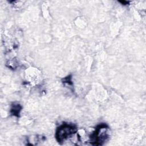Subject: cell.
Instances as JSON below:
<instances>
[{
  "mask_svg": "<svg viewBox=\"0 0 146 146\" xmlns=\"http://www.w3.org/2000/svg\"><path fill=\"white\" fill-rule=\"evenodd\" d=\"M109 127L106 124L98 125L94 132L90 136V142L92 145H102L109 138Z\"/></svg>",
  "mask_w": 146,
  "mask_h": 146,
  "instance_id": "cell-1",
  "label": "cell"
},
{
  "mask_svg": "<svg viewBox=\"0 0 146 146\" xmlns=\"http://www.w3.org/2000/svg\"><path fill=\"white\" fill-rule=\"evenodd\" d=\"M76 132L77 128L74 125L64 123L57 128L55 137L59 144H62Z\"/></svg>",
  "mask_w": 146,
  "mask_h": 146,
  "instance_id": "cell-2",
  "label": "cell"
},
{
  "mask_svg": "<svg viewBox=\"0 0 146 146\" xmlns=\"http://www.w3.org/2000/svg\"><path fill=\"white\" fill-rule=\"evenodd\" d=\"M21 109H22V106L19 104L14 103L11 105L10 112L12 115L15 116L17 117H19Z\"/></svg>",
  "mask_w": 146,
  "mask_h": 146,
  "instance_id": "cell-3",
  "label": "cell"
},
{
  "mask_svg": "<svg viewBox=\"0 0 146 146\" xmlns=\"http://www.w3.org/2000/svg\"><path fill=\"white\" fill-rule=\"evenodd\" d=\"M63 83H68V84H72V81H71V75H69L67 77H66L64 79H63Z\"/></svg>",
  "mask_w": 146,
  "mask_h": 146,
  "instance_id": "cell-4",
  "label": "cell"
},
{
  "mask_svg": "<svg viewBox=\"0 0 146 146\" xmlns=\"http://www.w3.org/2000/svg\"><path fill=\"white\" fill-rule=\"evenodd\" d=\"M119 2L121 3L123 5H127V3H128L129 2H128V1H119Z\"/></svg>",
  "mask_w": 146,
  "mask_h": 146,
  "instance_id": "cell-5",
  "label": "cell"
}]
</instances>
